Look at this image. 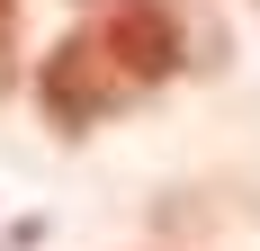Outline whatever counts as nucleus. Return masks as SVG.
<instances>
[{
	"mask_svg": "<svg viewBox=\"0 0 260 251\" xmlns=\"http://www.w3.org/2000/svg\"><path fill=\"white\" fill-rule=\"evenodd\" d=\"M81 36L117 63V81H126L135 99L161 90V81L188 63V36H180V9H171V0H90Z\"/></svg>",
	"mask_w": 260,
	"mask_h": 251,
	"instance_id": "f257e3e1",
	"label": "nucleus"
},
{
	"mask_svg": "<svg viewBox=\"0 0 260 251\" xmlns=\"http://www.w3.org/2000/svg\"><path fill=\"white\" fill-rule=\"evenodd\" d=\"M126 99H135V90L117 81V63H108V54L81 36V27L63 36V45H45V63H36V108H45L63 135H90V125L117 117Z\"/></svg>",
	"mask_w": 260,
	"mask_h": 251,
	"instance_id": "f03ea898",
	"label": "nucleus"
},
{
	"mask_svg": "<svg viewBox=\"0 0 260 251\" xmlns=\"http://www.w3.org/2000/svg\"><path fill=\"white\" fill-rule=\"evenodd\" d=\"M0 27H9V0H0Z\"/></svg>",
	"mask_w": 260,
	"mask_h": 251,
	"instance_id": "7ed1b4c3",
	"label": "nucleus"
}]
</instances>
